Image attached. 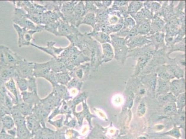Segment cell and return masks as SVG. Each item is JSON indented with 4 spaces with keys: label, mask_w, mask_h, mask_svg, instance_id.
Returning <instances> with one entry per match:
<instances>
[{
    "label": "cell",
    "mask_w": 186,
    "mask_h": 139,
    "mask_svg": "<svg viewBox=\"0 0 186 139\" xmlns=\"http://www.w3.org/2000/svg\"><path fill=\"white\" fill-rule=\"evenodd\" d=\"M58 58L65 65L69 72L90 60L89 57L85 55L77 47L70 44L65 47V49Z\"/></svg>",
    "instance_id": "6da1fadb"
},
{
    "label": "cell",
    "mask_w": 186,
    "mask_h": 139,
    "mask_svg": "<svg viewBox=\"0 0 186 139\" xmlns=\"http://www.w3.org/2000/svg\"><path fill=\"white\" fill-rule=\"evenodd\" d=\"M12 21L14 24L28 30H35L38 33L44 31V25H37L27 18V13L21 8H15L14 10Z\"/></svg>",
    "instance_id": "7a4b0ae2"
},
{
    "label": "cell",
    "mask_w": 186,
    "mask_h": 139,
    "mask_svg": "<svg viewBox=\"0 0 186 139\" xmlns=\"http://www.w3.org/2000/svg\"><path fill=\"white\" fill-rule=\"evenodd\" d=\"M169 57L167 56L166 46L155 51L151 60L140 75L155 72L156 69L159 66L166 64Z\"/></svg>",
    "instance_id": "3957f363"
},
{
    "label": "cell",
    "mask_w": 186,
    "mask_h": 139,
    "mask_svg": "<svg viewBox=\"0 0 186 139\" xmlns=\"http://www.w3.org/2000/svg\"><path fill=\"white\" fill-rule=\"evenodd\" d=\"M23 58L14 53L8 46H0V65L15 67Z\"/></svg>",
    "instance_id": "277c9868"
},
{
    "label": "cell",
    "mask_w": 186,
    "mask_h": 139,
    "mask_svg": "<svg viewBox=\"0 0 186 139\" xmlns=\"http://www.w3.org/2000/svg\"><path fill=\"white\" fill-rule=\"evenodd\" d=\"M14 28L16 30L18 37V46L22 47L24 46H28L33 39V35L35 33H38L35 30H28L24 28H20L15 24H13Z\"/></svg>",
    "instance_id": "5b68a950"
},
{
    "label": "cell",
    "mask_w": 186,
    "mask_h": 139,
    "mask_svg": "<svg viewBox=\"0 0 186 139\" xmlns=\"http://www.w3.org/2000/svg\"><path fill=\"white\" fill-rule=\"evenodd\" d=\"M16 75L21 78L29 79L34 77V63L23 59L15 67Z\"/></svg>",
    "instance_id": "8992f818"
},
{
    "label": "cell",
    "mask_w": 186,
    "mask_h": 139,
    "mask_svg": "<svg viewBox=\"0 0 186 139\" xmlns=\"http://www.w3.org/2000/svg\"><path fill=\"white\" fill-rule=\"evenodd\" d=\"M90 70V63H86L75 67L69 72L72 78L83 83L88 79Z\"/></svg>",
    "instance_id": "52a82bcc"
},
{
    "label": "cell",
    "mask_w": 186,
    "mask_h": 139,
    "mask_svg": "<svg viewBox=\"0 0 186 139\" xmlns=\"http://www.w3.org/2000/svg\"><path fill=\"white\" fill-rule=\"evenodd\" d=\"M141 82L143 84L146 89L152 96H155L157 76L156 72L151 73L149 74L140 75L138 76Z\"/></svg>",
    "instance_id": "ba28073f"
},
{
    "label": "cell",
    "mask_w": 186,
    "mask_h": 139,
    "mask_svg": "<svg viewBox=\"0 0 186 139\" xmlns=\"http://www.w3.org/2000/svg\"><path fill=\"white\" fill-rule=\"evenodd\" d=\"M155 51H151L140 56L136 59V65L135 66L134 73L131 76V77H137L140 75L151 60Z\"/></svg>",
    "instance_id": "9c48e42d"
},
{
    "label": "cell",
    "mask_w": 186,
    "mask_h": 139,
    "mask_svg": "<svg viewBox=\"0 0 186 139\" xmlns=\"http://www.w3.org/2000/svg\"><path fill=\"white\" fill-rule=\"evenodd\" d=\"M56 42L53 41H50L47 42V46L46 47L39 46L38 45H35L33 43H31L30 45L32 46L35 48H38V49L41 50L42 51H44L45 53L48 54L52 56V58H58L60 55L61 53L65 49V47H59L58 48L55 46Z\"/></svg>",
    "instance_id": "30bf717a"
},
{
    "label": "cell",
    "mask_w": 186,
    "mask_h": 139,
    "mask_svg": "<svg viewBox=\"0 0 186 139\" xmlns=\"http://www.w3.org/2000/svg\"><path fill=\"white\" fill-rule=\"evenodd\" d=\"M78 1H64L60 12L64 16V20L72 25L74 19V10Z\"/></svg>",
    "instance_id": "8fae6325"
},
{
    "label": "cell",
    "mask_w": 186,
    "mask_h": 139,
    "mask_svg": "<svg viewBox=\"0 0 186 139\" xmlns=\"http://www.w3.org/2000/svg\"><path fill=\"white\" fill-rule=\"evenodd\" d=\"M101 57L102 54L100 46L98 44V42L96 41L91 51L90 55V65L91 70L95 72L98 69V67L102 64Z\"/></svg>",
    "instance_id": "7c38bea8"
},
{
    "label": "cell",
    "mask_w": 186,
    "mask_h": 139,
    "mask_svg": "<svg viewBox=\"0 0 186 139\" xmlns=\"http://www.w3.org/2000/svg\"><path fill=\"white\" fill-rule=\"evenodd\" d=\"M78 28L62 19L59 20V25L58 28V36L67 37L71 34L80 33Z\"/></svg>",
    "instance_id": "4fadbf2b"
},
{
    "label": "cell",
    "mask_w": 186,
    "mask_h": 139,
    "mask_svg": "<svg viewBox=\"0 0 186 139\" xmlns=\"http://www.w3.org/2000/svg\"><path fill=\"white\" fill-rule=\"evenodd\" d=\"M16 75L15 67L8 65H0V86L5 85V83Z\"/></svg>",
    "instance_id": "5bb4252c"
},
{
    "label": "cell",
    "mask_w": 186,
    "mask_h": 139,
    "mask_svg": "<svg viewBox=\"0 0 186 139\" xmlns=\"http://www.w3.org/2000/svg\"><path fill=\"white\" fill-rule=\"evenodd\" d=\"M151 43V42L148 39L147 36L138 34L130 40H128L127 41V46L128 47L129 50H131L135 48L142 47Z\"/></svg>",
    "instance_id": "9a60e30c"
},
{
    "label": "cell",
    "mask_w": 186,
    "mask_h": 139,
    "mask_svg": "<svg viewBox=\"0 0 186 139\" xmlns=\"http://www.w3.org/2000/svg\"><path fill=\"white\" fill-rule=\"evenodd\" d=\"M85 15L84 1H78L74 10V19L72 25L78 28L81 25L82 20Z\"/></svg>",
    "instance_id": "2e32d148"
},
{
    "label": "cell",
    "mask_w": 186,
    "mask_h": 139,
    "mask_svg": "<svg viewBox=\"0 0 186 139\" xmlns=\"http://www.w3.org/2000/svg\"><path fill=\"white\" fill-rule=\"evenodd\" d=\"M51 70L50 61L43 63H34V74L33 76L36 78H46Z\"/></svg>",
    "instance_id": "e0dca14e"
},
{
    "label": "cell",
    "mask_w": 186,
    "mask_h": 139,
    "mask_svg": "<svg viewBox=\"0 0 186 139\" xmlns=\"http://www.w3.org/2000/svg\"><path fill=\"white\" fill-rule=\"evenodd\" d=\"M166 64L174 76V78L176 77L177 79L184 78L185 70L182 68L177 63L176 58L172 59L169 57H168Z\"/></svg>",
    "instance_id": "ac0fdd59"
},
{
    "label": "cell",
    "mask_w": 186,
    "mask_h": 139,
    "mask_svg": "<svg viewBox=\"0 0 186 139\" xmlns=\"http://www.w3.org/2000/svg\"><path fill=\"white\" fill-rule=\"evenodd\" d=\"M60 19L64 20V16L60 11H46L42 16V25H47L59 21Z\"/></svg>",
    "instance_id": "d6986e66"
},
{
    "label": "cell",
    "mask_w": 186,
    "mask_h": 139,
    "mask_svg": "<svg viewBox=\"0 0 186 139\" xmlns=\"http://www.w3.org/2000/svg\"><path fill=\"white\" fill-rule=\"evenodd\" d=\"M148 39L155 47V51L158 50L166 46L164 38L165 33L163 32L156 33L148 36Z\"/></svg>",
    "instance_id": "ffe728a7"
},
{
    "label": "cell",
    "mask_w": 186,
    "mask_h": 139,
    "mask_svg": "<svg viewBox=\"0 0 186 139\" xmlns=\"http://www.w3.org/2000/svg\"><path fill=\"white\" fill-rule=\"evenodd\" d=\"M186 88L185 78L174 79L170 82V91L176 97L182 93H184Z\"/></svg>",
    "instance_id": "44dd1931"
},
{
    "label": "cell",
    "mask_w": 186,
    "mask_h": 139,
    "mask_svg": "<svg viewBox=\"0 0 186 139\" xmlns=\"http://www.w3.org/2000/svg\"><path fill=\"white\" fill-rule=\"evenodd\" d=\"M154 51H155L154 46L151 43L142 47L129 50L127 58L129 57H132L134 59H136L140 56Z\"/></svg>",
    "instance_id": "7402d4cb"
},
{
    "label": "cell",
    "mask_w": 186,
    "mask_h": 139,
    "mask_svg": "<svg viewBox=\"0 0 186 139\" xmlns=\"http://www.w3.org/2000/svg\"><path fill=\"white\" fill-rule=\"evenodd\" d=\"M165 24L166 22L162 18L157 16L156 14H154L151 20V31L147 35V36L151 35L156 33L163 32Z\"/></svg>",
    "instance_id": "603a6c76"
},
{
    "label": "cell",
    "mask_w": 186,
    "mask_h": 139,
    "mask_svg": "<svg viewBox=\"0 0 186 139\" xmlns=\"http://www.w3.org/2000/svg\"><path fill=\"white\" fill-rule=\"evenodd\" d=\"M114 56V58L118 62L124 64L127 58L129 48L127 45L118 46L113 47Z\"/></svg>",
    "instance_id": "cb8c5ba5"
},
{
    "label": "cell",
    "mask_w": 186,
    "mask_h": 139,
    "mask_svg": "<svg viewBox=\"0 0 186 139\" xmlns=\"http://www.w3.org/2000/svg\"><path fill=\"white\" fill-rule=\"evenodd\" d=\"M101 47L103 52L101 57V63H108L112 61L114 56V49L112 45L109 43H104L101 44Z\"/></svg>",
    "instance_id": "d4e9b609"
},
{
    "label": "cell",
    "mask_w": 186,
    "mask_h": 139,
    "mask_svg": "<svg viewBox=\"0 0 186 139\" xmlns=\"http://www.w3.org/2000/svg\"><path fill=\"white\" fill-rule=\"evenodd\" d=\"M170 81L164 80L157 77L156 88V96H158L170 91Z\"/></svg>",
    "instance_id": "484cf974"
},
{
    "label": "cell",
    "mask_w": 186,
    "mask_h": 139,
    "mask_svg": "<svg viewBox=\"0 0 186 139\" xmlns=\"http://www.w3.org/2000/svg\"><path fill=\"white\" fill-rule=\"evenodd\" d=\"M155 72L156 73L157 77L164 80L170 81L171 79L174 78V76L166 64L159 66L156 69Z\"/></svg>",
    "instance_id": "4316f807"
},
{
    "label": "cell",
    "mask_w": 186,
    "mask_h": 139,
    "mask_svg": "<svg viewBox=\"0 0 186 139\" xmlns=\"http://www.w3.org/2000/svg\"><path fill=\"white\" fill-rule=\"evenodd\" d=\"M45 7L46 11H60L64 1H35Z\"/></svg>",
    "instance_id": "83f0119b"
},
{
    "label": "cell",
    "mask_w": 186,
    "mask_h": 139,
    "mask_svg": "<svg viewBox=\"0 0 186 139\" xmlns=\"http://www.w3.org/2000/svg\"><path fill=\"white\" fill-rule=\"evenodd\" d=\"M49 61L51 71L56 73L69 72L65 65L58 58H51Z\"/></svg>",
    "instance_id": "f1b7e54d"
},
{
    "label": "cell",
    "mask_w": 186,
    "mask_h": 139,
    "mask_svg": "<svg viewBox=\"0 0 186 139\" xmlns=\"http://www.w3.org/2000/svg\"><path fill=\"white\" fill-rule=\"evenodd\" d=\"M87 33L88 35L92 37L96 40V41L102 44L104 43H109L110 44L111 39L110 35L101 32H93Z\"/></svg>",
    "instance_id": "f546056e"
},
{
    "label": "cell",
    "mask_w": 186,
    "mask_h": 139,
    "mask_svg": "<svg viewBox=\"0 0 186 139\" xmlns=\"http://www.w3.org/2000/svg\"><path fill=\"white\" fill-rule=\"evenodd\" d=\"M144 7V2L139 1H133L129 2L127 6V14L130 16L135 15Z\"/></svg>",
    "instance_id": "4dcf8cb0"
},
{
    "label": "cell",
    "mask_w": 186,
    "mask_h": 139,
    "mask_svg": "<svg viewBox=\"0 0 186 139\" xmlns=\"http://www.w3.org/2000/svg\"><path fill=\"white\" fill-rule=\"evenodd\" d=\"M53 90L52 93L59 98H67L68 97L69 92L66 86L57 84L53 86Z\"/></svg>",
    "instance_id": "1f68e13d"
},
{
    "label": "cell",
    "mask_w": 186,
    "mask_h": 139,
    "mask_svg": "<svg viewBox=\"0 0 186 139\" xmlns=\"http://www.w3.org/2000/svg\"><path fill=\"white\" fill-rule=\"evenodd\" d=\"M157 99L159 103L165 105L169 103H175L177 97L171 92H169L157 96Z\"/></svg>",
    "instance_id": "d6a6232c"
},
{
    "label": "cell",
    "mask_w": 186,
    "mask_h": 139,
    "mask_svg": "<svg viewBox=\"0 0 186 139\" xmlns=\"http://www.w3.org/2000/svg\"><path fill=\"white\" fill-rule=\"evenodd\" d=\"M185 42H186V38L184 37L182 41L175 43L171 47H167V56L169 57L170 54L174 51H181L185 53V51H186Z\"/></svg>",
    "instance_id": "836d02e7"
},
{
    "label": "cell",
    "mask_w": 186,
    "mask_h": 139,
    "mask_svg": "<svg viewBox=\"0 0 186 139\" xmlns=\"http://www.w3.org/2000/svg\"><path fill=\"white\" fill-rule=\"evenodd\" d=\"M21 95L22 96L23 100L26 104H31L36 103L39 100L37 93L26 91L22 92Z\"/></svg>",
    "instance_id": "e575fe53"
},
{
    "label": "cell",
    "mask_w": 186,
    "mask_h": 139,
    "mask_svg": "<svg viewBox=\"0 0 186 139\" xmlns=\"http://www.w3.org/2000/svg\"><path fill=\"white\" fill-rule=\"evenodd\" d=\"M151 20H146L139 25L137 26L138 34L147 36L151 31Z\"/></svg>",
    "instance_id": "d590c367"
},
{
    "label": "cell",
    "mask_w": 186,
    "mask_h": 139,
    "mask_svg": "<svg viewBox=\"0 0 186 139\" xmlns=\"http://www.w3.org/2000/svg\"><path fill=\"white\" fill-rule=\"evenodd\" d=\"M56 76L58 84L63 85H67L68 83L72 79V77L69 72L57 73L56 74Z\"/></svg>",
    "instance_id": "8d00e7d4"
},
{
    "label": "cell",
    "mask_w": 186,
    "mask_h": 139,
    "mask_svg": "<svg viewBox=\"0 0 186 139\" xmlns=\"http://www.w3.org/2000/svg\"><path fill=\"white\" fill-rule=\"evenodd\" d=\"M5 86L7 89L9 90L14 96L16 102H18L19 101V96L18 92L16 88V83L14 78H11L7 82L5 83Z\"/></svg>",
    "instance_id": "74e56055"
},
{
    "label": "cell",
    "mask_w": 186,
    "mask_h": 139,
    "mask_svg": "<svg viewBox=\"0 0 186 139\" xmlns=\"http://www.w3.org/2000/svg\"><path fill=\"white\" fill-rule=\"evenodd\" d=\"M144 7L149 9L154 15L159 11L161 4L156 1H146L144 2Z\"/></svg>",
    "instance_id": "f35d334b"
},
{
    "label": "cell",
    "mask_w": 186,
    "mask_h": 139,
    "mask_svg": "<svg viewBox=\"0 0 186 139\" xmlns=\"http://www.w3.org/2000/svg\"><path fill=\"white\" fill-rule=\"evenodd\" d=\"M96 13H88L86 14L83 17L81 24H87L91 26L94 28L96 25Z\"/></svg>",
    "instance_id": "ab89813d"
},
{
    "label": "cell",
    "mask_w": 186,
    "mask_h": 139,
    "mask_svg": "<svg viewBox=\"0 0 186 139\" xmlns=\"http://www.w3.org/2000/svg\"><path fill=\"white\" fill-rule=\"evenodd\" d=\"M111 39V45L113 47L118 46L127 45V40L125 38L116 35L115 34L110 35Z\"/></svg>",
    "instance_id": "60d3db41"
},
{
    "label": "cell",
    "mask_w": 186,
    "mask_h": 139,
    "mask_svg": "<svg viewBox=\"0 0 186 139\" xmlns=\"http://www.w3.org/2000/svg\"><path fill=\"white\" fill-rule=\"evenodd\" d=\"M14 79L16 81V84L19 89L22 92L27 91L28 90V80L26 78H21L16 75Z\"/></svg>",
    "instance_id": "b9f144b4"
},
{
    "label": "cell",
    "mask_w": 186,
    "mask_h": 139,
    "mask_svg": "<svg viewBox=\"0 0 186 139\" xmlns=\"http://www.w3.org/2000/svg\"><path fill=\"white\" fill-rule=\"evenodd\" d=\"M59 25V20L54 22L44 25V30L52 33L56 36H58V28Z\"/></svg>",
    "instance_id": "7bdbcfd3"
},
{
    "label": "cell",
    "mask_w": 186,
    "mask_h": 139,
    "mask_svg": "<svg viewBox=\"0 0 186 139\" xmlns=\"http://www.w3.org/2000/svg\"><path fill=\"white\" fill-rule=\"evenodd\" d=\"M164 112L165 114L169 116L176 114L177 110L176 103H170L165 104L164 108Z\"/></svg>",
    "instance_id": "ee69618b"
},
{
    "label": "cell",
    "mask_w": 186,
    "mask_h": 139,
    "mask_svg": "<svg viewBox=\"0 0 186 139\" xmlns=\"http://www.w3.org/2000/svg\"><path fill=\"white\" fill-rule=\"evenodd\" d=\"M28 90L29 92H34L37 93V85L36 78L33 77L28 79Z\"/></svg>",
    "instance_id": "f6af8a7d"
},
{
    "label": "cell",
    "mask_w": 186,
    "mask_h": 139,
    "mask_svg": "<svg viewBox=\"0 0 186 139\" xmlns=\"http://www.w3.org/2000/svg\"><path fill=\"white\" fill-rule=\"evenodd\" d=\"M85 14L88 13H96L97 8L94 4L93 1H85Z\"/></svg>",
    "instance_id": "bcb514c9"
},
{
    "label": "cell",
    "mask_w": 186,
    "mask_h": 139,
    "mask_svg": "<svg viewBox=\"0 0 186 139\" xmlns=\"http://www.w3.org/2000/svg\"><path fill=\"white\" fill-rule=\"evenodd\" d=\"M186 96H185V93H182L181 94L179 95L177 97V109H182L185 107V102H186Z\"/></svg>",
    "instance_id": "7dc6e473"
},
{
    "label": "cell",
    "mask_w": 186,
    "mask_h": 139,
    "mask_svg": "<svg viewBox=\"0 0 186 139\" xmlns=\"http://www.w3.org/2000/svg\"><path fill=\"white\" fill-rule=\"evenodd\" d=\"M83 83V82L79 81L77 80V79L72 78L71 80L68 83L66 86H67L68 89L75 88V89L80 90L81 88H82Z\"/></svg>",
    "instance_id": "c3c4849f"
},
{
    "label": "cell",
    "mask_w": 186,
    "mask_h": 139,
    "mask_svg": "<svg viewBox=\"0 0 186 139\" xmlns=\"http://www.w3.org/2000/svg\"><path fill=\"white\" fill-rule=\"evenodd\" d=\"M138 14L143 17L144 19L146 20H151L153 18L154 14L151 12L148 9L146 8H142L138 12Z\"/></svg>",
    "instance_id": "681fc988"
},
{
    "label": "cell",
    "mask_w": 186,
    "mask_h": 139,
    "mask_svg": "<svg viewBox=\"0 0 186 139\" xmlns=\"http://www.w3.org/2000/svg\"><path fill=\"white\" fill-rule=\"evenodd\" d=\"M110 34L112 33H117L123 27V23H119L115 25H108Z\"/></svg>",
    "instance_id": "f907efd6"
},
{
    "label": "cell",
    "mask_w": 186,
    "mask_h": 139,
    "mask_svg": "<svg viewBox=\"0 0 186 139\" xmlns=\"http://www.w3.org/2000/svg\"><path fill=\"white\" fill-rule=\"evenodd\" d=\"M146 111V106L145 103L142 102L140 104L138 109L137 113L139 117H142L145 114Z\"/></svg>",
    "instance_id": "816d5d0a"
},
{
    "label": "cell",
    "mask_w": 186,
    "mask_h": 139,
    "mask_svg": "<svg viewBox=\"0 0 186 139\" xmlns=\"http://www.w3.org/2000/svg\"><path fill=\"white\" fill-rule=\"evenodd\" d=\"M130 1H115L113 3V6L117 7L124 6L128 5Z\"/></svg>",
    "instance_id": "f5cc1de1"
},
{
    "label": "cell",
    "mask_w": 186,
    "mask_h": 139,
    "mask_svg": "<svg viewBox=\"0 0 186 139\" xmlns=\"http://www.w3.org/2000/svg\"><path fill=\"white\" fill-rule=\"evenodd\" d=\"M113 1H102V3L104 8L105 9H109V7L112 4Z\"/></svg>",
    "instance_id": "db71d44e"
},
{
    "label": "cell",
    "mask_w": 186,
    "mask_h": 139,
    "mask_svg": "<svg viewBox=\"0 0 186 139\" xmlns=\"http://www.w3.org/2000/svg\"><path fill=\"white\" fill-rule=\"evenodd\" d=\"M94 4L96 7L97 9H101V8H104L102 5V1H93Z\"/></svg>",
    "instance_id": "11a10c76"
}]
</instances>
